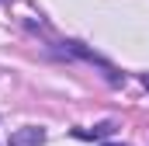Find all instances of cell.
I'll return each mask as SVG.
<instances>
[{
  "label": "cell",
  "instance_id": "6da1fadb",
  "mask_svg": "<svg viewBox=\"0 0 149 146\" xmlns=\"http://www.w3.org/2000/svg\"><path fill=\"white\" fill-rule=\"evenodd\" d=\"M45 143V129L42 125H24L17 132H10V143L7 146H42Z\"/></svg>",
  "mask_w": 149,
  "mask_h": 146
},
{
  "label": "cell",
  "instance_id": "7a4b0ae2",
  "mask_svg": "<svg viewBox=\"0 0 149 146\" xmlns=\"http://www.w3.org/2000/svg\"><path fill=\"white\" fill-rule=\"evenodd\" d=\"M111 132H114V122H101V125H94V129H76L80 139H104V136H111Z\"/></svg>",
  "mask_w": 149,
  "mask_h": 146
},
{
  "label": "cell",
  "instance_id": "3957f363",
  "mask_svg": "<svg viewBox=\"0 0 149 146\" xmlns=\"http://www.w3.org/2000/svg\"><path fill=\"white\" fill-rule=\"evenodd\" d=\"M142 87H146V91H149V73H146V77H142Z\"/></svg>",
  "mask_w": 149,
  "mask_h": 146
},
{
  "label": "cell",
  "instance_id": "277c9868",
  "mask_svg": "<svg viewBox=\"0 0 149 146\" xmlns=\"http://www.w3.org/2000/svg\"><path fill=\"white\" fill-rule=\"evenodd\" d=\"M104 146H121V143H104Z\"/></svg>",
  "mask_w": 149,
  "mask_h": 146
}]
</instances>
